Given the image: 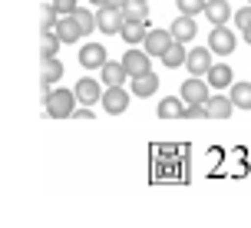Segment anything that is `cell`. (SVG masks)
<instances>
[{"label": "cell", "mask_w": 251, "mask_h": 228, "mask_svg": "<svg viewBox=\"0 0 251 228\" xmlns=\"http://www.w3.org/2000/svg\"><path fill=\"white\" fill-rule=\"evenodd\" d=\"M73 100L76 93H70V89H50V96H47V113L53 116V119H66V116H73Z\"/></svg>", "instance_id": "1"}, {"label": "cell", "mask_w": 251, "mask_h": 228, "mask_svg": "<svg viewBox=\"0 0 251 228\" xmlns=\"http://www.w3.org/2000/svg\"><path fill=\"white\" fill-rule=\"evenodd\" d=\"M96 24H100L102 33H119L126 24V13L123 7H116V3H109V7H100V13H96Z\"/></svg>", "instance_id": "2"}, {"label": "cell", "mask_w": 251, "mask_h": 228, "mask_svg": "<svg viewBox=\"0 0 251 228\" xmlns=\"http://www.w3.org/2000/svg\"><path fill=\"white\" fill-rule=\"evenodd\" d=\"M102 106H106V113H113V116L126 113V109H129V93H126L123 86H109L102 93Z\"/></svg>", "instance_id": "3"}, {"label": "cell", "mask_w": 251, "mask_h": 228, "mask_svg": "<svg viewBox=\"0 0 251 228\" xmlns=\"http://www.w3.org/2000/svg\"><path fill=\"white\" fill-rule=\"evenodd\" d=\"M235 43H238V40H235V33H231V30L215 26V30H212V40H208V50L218 53V56H225V53L235 50Z\"/></svg>", "instance_id": "4"}, {"label": "cell", "mask_w": 251, "mask_h": 228, "mask_svg": "<svg viewBox=\"0 0 251 228\" xmlns=\"http://www.w3.org/2000/svg\"><path fill=\"white\" fill-rule=\"evenodd\" d=\"M182 100L188 106H195V102H208V83H201L199 76H192L188 83H182Z\"/></svg>", "instance_id": "5"}, {"label": "cell", "mask_w": 251, "mask_h": 228, "mask_svg": "<svg viewBox=\"0 0 251 228\" xmlns=\"http://www.w3.org/2000/svg\"><path fill=\"white\" fill-rule=\"evenodd\" d=\"M185 66H188V73L192 76H205L208 70H212V50H192L185 56Z\"/></svg>", "instance_id": "6"}, {"label": "cell", "mask_w": 251, "mask_h": 228, "mask_svg": "<svg viewBox=\"0 0 251 228\" xmlns=\"http://www.w3.org/2000/svg\"><path fill=\"white\" fill-rule=\"evenodd\" d=\"M149 60H152V56H146L142 50H129V53L123 56V66H126V73L136 79V76L149 73Z\"/></svg>", "instance_id": "7"}, {"label": "cell", "mask_w": 251, "mask_h": 228, "mask_svg": "<svg viewBox=\"0 0 251 228\" xmlns=\"http://www.w3.org/2000/svg\"><path fill=\"white\" fill-rule=\"evenodd\" d=\"M169 43H172V33L169 30H149L146 33V53L149 56H162L169 50Z\"/></svg>", "instance_id": "8"}, {"label": "cell", "mask_w": 251, "mask_h": 228, "mask_svg": "<svg viewBox=\"0 0 251 228\" xmlns=\"http://www.w3.org/2000/svg\"><path fill=\"white\" fill-rule=\"evenodd\" d=\"M79 63L86 66V70H96V66H106V50H102L100 43H89V47H83L79 50Z\"/></svg>", "instance_id": "9"}, {"label": "cell", "mask_w": 251, "mask_h": 228, "mask_svg": "<svg viewBox=\"0 0 251 228\" xmlns=\"http://www.w3.org/2000/svg\"><path fill=\"white\" fill-rule=\"evenodd\" d=\"M231 109H235V102L225 100V96H208V102H205L208 119H228V116H231Z\"/></svg>", "instance_id": "10"}, {"label": "cell", "mask_w": 251, "mask_h": 228, "mask_svg": "<svg viewBox=\"0 0 251 228\" xmlns=\"http://www.w3.org/2000/svg\"><path fill=\"white\" fill-rule=\"evenodd\" d=\"M205 17L215 26H225V20L231 17V7H228L225 0H205Z\"/></svg>", "instance_id": "11"}, {"label": "cell", "mask_w": 251, "mask_h": 228, "mask_svg": "<svg viewBox=\"0 0 251 228\" xmlns=\"http://www.w3.org/2000/svg\"><path fill=\"white\" fill-rule=\"evenodd\" d=\"M169 33H172V40L185 43V40H192L195 33H199V26H195V20H192V17H178L176 24L169 26Z\"/></svg>", "instance_id": "12"}, {"label": "cell", "mask_w": 251, "mask_h": 228, "mask_svg": "<svg viewBox=\"0 0 251 228\" xmlns=\"http://www.w3.org/2000/svg\"><path fill=\"white\" fill-rule=\"evenodd\" d=\"M155 89H159V76L152 73V70L132 79V93H136V96H142V100H146V96H152Z\"/></svg>", "instance_id": "13"}, {"label": "cell", "mask_w": 251, "mask_h": 228, "mask_svg": "<svg viewBox=\"0 0 251 228\" xmlns=\"http://www.w3.org/2000/svg\"><path fill=\"white\" fill-rule=\"evenodd\" d=\"M56 37H60L63 43H76V40L83 37V30H79V24H76L73 17H63L60 24H56Z\"/></svg>", "instance_id": "14"}, {"label": "cell", "mask_w": 251, "mask_h": 228, "mask_svg": "<svg viewBox=\"0 0 251 228\" xmlns=\"http://www.w3.org/2000/svg\"><path fill=\"white\" fill-rule=\"evenodd\" d=\"M76 100H83L86 106H93L96 100H102L100 83H93V79H79V83H76Z\"/></svg>", "instance_id": "15"}, {"label": "cell", "mask_w": 251, "mask_h": 228, "mask_svg": "<svg viewBox=\"0 0 251 228\" xmlns=\"http://www.w3.org/2000/svg\"><path fill=\"white\" fill-rule=\"evenodd\" d=\"M119 33H123L126 43H139V40H146V33H149V24H139V20H126Z\"/></svg>", "instance_id": "16"}, {"label": "cell", "mask_w": 251, "mask_h": 228, "mask_svg": "<svg viewBox=\"0 0 251 228\" xmlns=\"http://www.w3.org/2000/svg\"><path fill=\"white\" fill-rule=\"evenodd\" d=\"M185 47H182V43H178V40H172V43H169V50L162 53V63L169 66V70H176V66H182L185 63Z\"/></svg>", "instance_id": "17"}, {"label": "cell", "mask_w": 251, "mask_h": 228, "mask_svg": "<svg viewBox=\"0 0 251 228\" xmlns=\"http://www.w3.org/2000/svg\"><path fill=\"white\" fill-rule=\"evenodd\" d=\"M205 79H208V86H228L235 76H231V66H225V63L215 66V63H212V70L205 73Z\"/></svg>", "instance_id": "18"}, {"label": "cell", "mask_w": 251, "mask_h": 228, "mask_svg": "<svg viewBox=\"0 0 251 228\" xmlns=\"http://www.w3.org/2000/svg\"><path fill=\"white\" fill-rule=\"evenodd\" d=\"M126 20H139V24H149V10H146V0H126Z\"/></svg>", "instance_id": "19"}, {"label": "cell", "mask_w": 251, "mask_h": 228, "mask_svg": "<svg viewBox=\"0 0 251 228\" xmlns=\"http://www.w3.org/2000/svg\"><path fill=\"white\" fill-rule=\"evenodd\" d=\"M126 66L123 63H106L102 66V83H109V86H123L126 83Z\"/></svg>", "instance_id": "20"}, {"label": "cell", "mask_w": 251, "mask_h": 228, "mask_svg": "<svg viewBox=\"0 0 251 228\" xmlns=\"http://www.w3.org/2000/svg\"><path fill=\"white\" fill-rule=\"evenodd\" d=\"M231 102H235V109H251V83H235Z\"/></svg>", "instance_id": "21"}, {"label": "cell", "mask_w": 251, "mask_h": 228, "mask_svg": "<svg viewBox=\"0 0 251 228\" xmlns=\"http://www.w3.org/2000/svg\"><path fill=\"white\" fill-rule=\"evenodd\" d=\"M63 76V63L56 56H43V83H56Z\"/></svg>", "instance_id": "22"}, {"label": "cell", "mask_w": 251, "mask_h": 228, "mask_svg": "<svg viewBox=\"0 0 251 228\" xmlns=\"http://www.w3.org/2000/svg\"><path fill=\"white\" fill-rule=\"evenodd\" d=\"M60 43H63V40L56 37V33H50V30H43V33H40V50H43V56H56Z\"/></svg>", "instance_id": "23"}, {"label": "cell", "mask_w": 251, "mask_h": 228, "mask_svg": "<svg viewBox=\"0 0 251 228\" xmlns=\"http://www.w3.org/2000/svg\"><path fill=\"white\" fill-rule=\"evenodd\" d=\"M159 116H162V119H176V116H182V102H178L176 96L162 100L159 102Z\"/></svg>", "instance_id": "24"}, {"label": "cell", "mask_w": 251, "mask_h": 228, "mask_svg": "<svg viewBox=\"0 0 251 228\" xmlns=\"http://www.w3.org/2000/svg\"><path fill=\"white\" fill-rule=\"evenodd\" d=\"M73 20H76V24H79V30H83V33H89L93 26H100V24H96V20H93V13H89V10H83V7H79V10L73 13Z\"/></svg>", "instance_id": "25"}, {"label": "cell", "mask_w": 251, "mask_h": 228, "mask_svg": "<svg viewBox=\"0 0 251 228\" xmlns=\"http://www.w3.org/2000/svg\"><path fill=\"white\" fill-rule=\"evenodd\" d=\"M178 10L182 17H195L199 10H205V0H178Z\"/></svg>", "instance_id": "26"}, {"label": "cell", "mask_w": 251, "mask_h": 228, "mask_svg": "<svg viewBox=\"0 0 251 228\" xmlns=\"http://www.w3.org/2000/svg\"><path fill=\"white\" fill-rule=\"evenodd\" d=\"M56 24H60V20H56V7L47 3V7H43V30H56Z\"/></svg>", "instance_id": "27"}, {"label": "cell", "mask_w": 251, "mask_h": 228, "mask_svg": "<svg viewBox=\"0 0 251 228\" xmlns=\"http://www.w3.org/2000/svg\"><path fill=\"white\" fill-rule=\"evenodd\" d=\"M53 7H56V13H63V17H73L79 7H76V0H53Z\"/></svg>", "instance_id": "28"}, {"label": "cell", "mask_w": 251, "mask_h": 228, "mask_svg": "<svg viewBox=\"0 0 251 228\" xmlns=\"http://www.w3.org/2000/svg\"><path fill=\"white\" fill-rule=\"evenodd\" d=\"M182 116H185V119H205V102H195V106H188V109H182Z\"/></svg>", "instance_id": "29"}, {"label": "cell", "mask_w": 251, "mask_h": 228, "mask_svg": "<svg viewBox=\"0 0 251 228\" xmlns=\"http://www.w3.org/2000/svg\"><path fill=\"white\" fill-rule=\"evenodd\" d=\"M235 24H238L241 30H251V7H245V10L235 13Z\"/></svg>", "instance_id": "30"}, {"label": "cell", "mask_w": 251, "mask_h": 228, "mask_svg": "<svg viewBox=\"0 0 251 228\" xmlns=\"http://www.w3.org/2000/svg\"><path fill=\"white\" fill-rule=\"evenodd\" d=\"M89 3H100V7H109L113 0H89Z\"/></svg>", "instance_id": "31"}, {"label": "cell", "mask_w": 251, "mask_h": 228, "mask_svg": "<svg viewBox=\"0 0 251 228\" xmlns=\"http://www.w3.org/2000/svg\"><path fill=\"white\" fill-rule=\"evenodd\" d=\"M245 40H248V47H251V30H245Z\"/></svg>", "instance_id": "32"}, {"label": "cell", "mask_w": 251, "mask_h": 228, "mask_svg": "<svg viewBox=\"0 0 251 228\" xmlns=\"http://www.w3.org/2000/svg\"><path fill=\"white\" fill-rule=\"evenodd\" d=\"M248 7H251V0H248Z\"/></svg>", "instance_id": "33"}]
</instances>
